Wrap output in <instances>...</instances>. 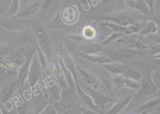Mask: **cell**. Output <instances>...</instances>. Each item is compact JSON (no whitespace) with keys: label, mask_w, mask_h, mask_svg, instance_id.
I'll return each instance as SVG.
<instances>
[{"label":"cell","mask_w":160,"mask_h":114,"mask_svg":"<svg viewBox=\"0 0 160 114\" xmlns=\"http://www.w3.org/2000/svg\"><path fill=\"white\" fill-rule=\"evenodd\" d=\"M125 87L132 89L136 90H140L141 87V82L127 77Z\"/></svg>","instance_id":"35"},{"label":"cell","mask_w":160,"mask_h":114,"mask_svg":"<svg viewBox=\"0 0 160 114\" xmlns=\"http://www.w3.org/2000/svg\"><path fill=\"white\" fill-rule=\"evenodd\" d=\"M41 114H58V112L56 111L53 105H48L43 111L41 112Z\"/></svg>","instance_id":"39"},{"label":"cell","mask_w":160,"mask_h":114,"mask_svg":"<svg viewBox=\"0 0 160 114\" xmlns=\"http://www.w3.org/2000/svg\"><path fill=\"white\" fill-rule=\"evenodd\" d=\"M148 37L154 42L160 44V33H158L157 32L155 34L148 35Z\"/></svg>","instance_id":"40"},{"label":"cell","mask_w":160,"mask_h":114,"mask_svg":"<svg viewBox=\"0 0 160 114\" xmlns=\"http://www.w3.org/2000/svg\"><path fill=\"white\" fill-rule=\"evenodd\" d=\"M101 20L113 22L124 27L129 26L133 23H136L135 19L131 14L124 12L107 16L102 17Z\"/></svg>","instance_id":"2"},{"label":"cell","mask_w":160,"mask_h":114,"mask_svg":"<svg viewBox=\"0 0 160 114\" xmlns=\"http://www.w3.org/2000/svg\"><path fill=\"white\" fill-rule=\"evenodd\" d=\"M102 66L105 69L114 75L124 74L126 70L124 64L120 63L118 61L104 63L102 64Z\"/></svg>","instance_id":"18"},{"label":"cell","mask_w":160,"mask_h":114,"mask_svg":"<svg viewBox=\"0 0 160 114\" xmlns=\"http://www.w3.org/2000/svg\"><path fill=\"white\" fill-rule=\"evenodd\" d=\"M102 27H107L111 28L114 32H122L125 34L126 31V27L120 26L116 23L106 21L103 24H102Z\"/></svg>","instance_id":"28"},{"label":"cell","mask_w":160,"mask_h":114,"mask_svg":"<svg viewBox=\"0 0 160 114\" xmlns=\"http://www.w3.org/2000/svg\"><path fill=\"white\" fill-rule=\"evenodd\" d=\"M58 61L64 73L65 78L69 86V88L72 90H74L75 88H76V85L72 73L65 66L62 58L58 59Z\"/></svg>","instance_id":"16"},{"label":"cell","mask_w":160,"mask_h":114,"mask_svg":"<svg viewBox=\"0 0 160 114\" xmlns=\"http://www.w3.org/2000/svg\"><path fill=\"white\" fill-rule=\"evenodd\" d=\"M141 82V87L140 89L141 94L149 95L154 94L158 90L149 72L148 73L145 77H143Z\"/></svg>","instance_id":"6"},{"label":"cell","mask_w":160,"mask_h":114,"mask_svg":"<svg viewBox=\"0 0 160 114\" xmlns=\"http://www.w3.org/2000/svg\"><path fill=\"white\" fill-rule=\"evenodd\" d=\"M142 27L139 33L144 36H148L158 32L159 28L157 24L152 21H146L142 24Z\"/></svg>","instance_id":"19"},{"label":"cell","mask_w":160,"mask_h":114,"mask_svg":"<svg viewBox=\"0 0 160 114\" xmlns=\"http://www.w3.org/2000/svg\"><path fill=\"white\" fill-rule=\"evenodd\" d=\"M48 105V102L42 94H39L34 98L32 109L35 114H40Z\"/></svg>","instance_id":"17"},{"label":"cell","mask_w":160,"mask_h":114,"mask_svg":"<svg viewBox=\"0 0 160 114\" xmlns=\"http://www.w3.org/2000/svg\"><path fill=\"white\" fill-rule=\"evenodd\" d=\"M160 106V97H158L145 103L143 105L138 107L136 112H143L144 114L148 113L156 110Z\"/></svg>","instance_id":"13"},{"label":"cell","mask_w":160,"mask_h":114,"mask_svg":"<svg viewBox=\"0 0 160 114\" xmlns=\"http://www.w3.org/2000/svg\"><path fill=\"white\" fill-rule=\"evenodd\" d=\"M148 46V50L152 56H154L160 53V44L154 42L149 44Z\"/></svg>","instance_id":"38"},{"label":"cell","mask_w":160,"mask_h":114,"mask_svg":"<svg viewBox=\"0 0 160 114\" xmlns=\"http://www.w3.org/2000/svg\"><path fill=\"white\" fill-rule=\"evenodd\" d=\"M17 86V85L16 83L15 82L12 84H9L3 88L1 93L2 102L5 103L10 99V97L12 95Z\"/></svg>","instance_id":"23"},{"label":"cell","mask_w":160,"mask_h":114,"mask_svg":"<svg viewBox=\"0 0 160 114\" xmlns=\"http://www.w3.org/2000/svg\"><path fill=\"white\" fill-rule=\"evenodd\" d=\"M127 77L124 74H118L114 75L113 77V82L114 86L117 89H120L126 85Z\"/></svg>","instance_id":"26"},{"label":"cell","mask_w":160,"mask_h":114,"mask_svg":"<svg viewBox=\"0 0 160 114\" xmlns=\"http://www.w3.org/2000/svg\"><path fill=\"white\" fill-rule=\"evenodd\" d=\"M52 75L54 78H56L57 81L59 83L62 89H69V86L65 78L64 73L60 65L59 64L58 60L55 61V65L52 71Z\"/></svg>","instance_id":"8"},{"label":"cell","mask_w":160,"mask_h":114,"mask_svg":"<svg viewBox=\"0 0 160 114\" xmlns=\"http://www.w3.org/2000/svg\"><path fill=\"white\" fill-rule=\"evenodd\" d=\"M76 85L78 93L80 97L83 105L85 107V108H88L97 114H103V112H102L94 103L92 98L88 93H86L81 88L79 82L76 83Z\"/></svg>","instance_id":"4"},{"label":"cell","mask_w":160,"mask_h":114,"mask_svg":"<svg viewBox=\"0 0 160 114\" xmlns=\"http://www.w3.org/2000/svg\"><path fill=\"white\" fill-rule=\"evenodd\" d=\"M62 13L68 15V16L62 18L67 23H72L76 20L77 13L76 10L73 8H67L62 12Z\"/></svg>","instance_id":"27"},{"label":"cell","mask_w":160,"mask_h":114,"mask_svg":"<svg viewBox=\"0 0 160 114\" xmlns=\"http://www.w3.org/2000/svg\"><path fill=\"white\" fill-rule=\"evenodd\" d=\"M154 61L158 66H160V58H154Z\"/></svg>","instance_id":"45"},{"label":"cell","mask_w":160,"mask_h":114,"mask_svg":"<svg viewBox=\"0 0 160 114\" xmlns=\"http://www.w3.org/2000/svg\"><path fill=\"white\" fill-rule=\"evenodd\" d=\"M123 34L124 33H122V32H113V33H112L111 35H110L109 37H108L105 41H103L100 44L103 46L110 44L114 42H116L117 40H118L123 35Z\"/></svg>","instance_id":"33"},{"label":"cell","mask_w":160,"mask_h":114,"mask_svg":"<svg viewBox=\"0 0 160 114\" xmlns=\"http://www.w3.org/2000/svg\"><path fill=\"white\" fill-rule=\"evenodd\" d=\"M132 99V96L131 95H127L121 98L118 102H116L115 105L107 112V114H119L128 105Z\"/></svg>","instance_id":"9"},{"label":"cell","mask_w":160,"mask_h":114,"mask_svg":"<svg viewBox=\"0 0 160 114\" xmlns=\"http://www.w3.org/2000/svg\"><path fill=\"white\" fill-rule=\"evenodd\" d=\"M53 106L58 112V114H63L66 111V105L63 101H56L53 103Z\"/></svg>","instance_id":"37"},{"label":"cell","mask_w":160,"mask_h":114,"mask_svg":"<svg viewBox=\"0 0 160 114\" xmlns=\"http://www.w3.org/2000/svg\"><path fill=\"white\" fill-rule=\"evenodd\" d=\"M41 6V3L40 2H36L35 3L28 5L25 7L13 17L16 18L19 17H27L31 16L34 15L38 12Z\"/></svg>","instance_id":"11"},{"label":"cell","mask_w":160,"mask_h":114,"mask_svg":"<svg viewBox=\"0 0 160 114\" xmlns=\"http://www.w3.org/2000/svg\"><path fill=\"white\" fill-rule=\"evenodd\" d=\"M142 27V24H139L137 22L133 23L129 26H126V31L125 34L130 35V34L139 33Z\"/></svg>","instance_id":"32"},{"label":"cell","mask_w":160,"mask_h":114,"mask_svg":"<svg viewBox=\"0 0 160 114\" xmlns=\"http://www.w3.org/2000/svg\"><path fill=\"white\" fill-rule=\"evenodd\" d=\"M79 84L83 90L91 96L94 103L102 112L105 111V106L107 104L117 102L116 100L107 97L103 93L97 91V90L88 86L86 83L85 84L79 82Z\"/></svg>","instance_id":"1"},{"label":"cell","mask_w":160,"mask_h":114,"mask_svg":"<svg viewBox=\"0 0 160 114\" xmlns=\"http://www.w3.org/2000/svg\"><path fill=\"white\" fill-rule=\"evenodd\" d=\"M132 7L140 12L144 16L149 17L152 14L151 10L148 5L146 3L144 0H140L135 2Z\"/></svg>","instance_id":"22"},{"label":"cell","mask_w":160,"mask_h":114,"mask_svg":"<svg viewBox=\"0 0 160 114\" xmlns=\"http://www.w3.org/2000/svg\"><path fill=\"white\" fill-rule=\"evenodd\" d=\"M155 23L157 24L158 28H160V13L155 16Z\"/></svg>","instance_id":"44"},{"label":"cell","mask_w":160,"mask_h":114,"mask_svg":"<svg viewBox=\"0 0 160 114\" xmlns=\"http://www.w3.org/2000/svg\"><path fill=\"white\" fill-rule=\"evenodd\" d=\"M14 17H9L7 16L0 17V25L4 28L9 30H13L18 27L19 23Z\"/></svg>","instance_id":"20"},{"label":"cell","mask_w":160,"mask_h":114,"mask_svg":"<svg viewBox=\"0 0 160 114\" xmlns=\"http://www.w3.org/2000/svg\"><path fill=\"white\" fill-rule=\"evenodd\" d=\"M124 74L127 78L134 79L140 82H141L143 78L142 74L134 68H129L126 69Z\"/></svg>","instance_id":"24"},{"label":"cell","mask_w":160,"mask_h":114,"mask_svg":"<svg viewBox=\"0 0 160 114\" xmlns=\"http://www.w3.org/2000/svg\"><path fill=\"white\" fill-rule=\"evenodd\" d=\"M62 59H63V62L64 64L66 66L68 69L71 71L73 76L74 78L75 81L76 83H78V79L77 73L76 70L75 66L74 63L73 62L71 57H70L69 53H67V50H64V52H62Z\"/></svg>","instance_id":"21"},{"label":"cell","mask_w":160,"mask_h":114,"mask_svg":"<svg viewBox=\"0 0 160 114\" xmlns=\"http://www.w3.org/2000/svg\"><path fill=\"white\" fill-rule=\"evenodd\" d=\"M48 91L51 97L56 102L61 100L62 94L60 88L57 84L54 83L50 85L48 88Z\"/></svg>","instance_id":"25"},{"label":"cell","mask_w":160,"mask_h":114,"mask_svg":"<svg viewBox=\"0 0 160 114\" xmlns=\"http://www.w3.org/2000/svg\"><path fill=\"white\" fill-rule=\"evenodd\" d=\"M78 72L86 84L90 85L93 88L97 90L101 87L100 82L90 73L82 68H78Z\"/></svg>","instance_id":"12"},{"label":"cell","mask_w":160,"mask_h":114,"mask_svg":"<svg viewBox=\"0 0 160 114\" xmlns=\"http://www.w3.org/2000/svg\"><path fill=\"white\" fill-rule=\"evenodd\" d=\"M54 0H44L43 4V9L47 10L53 4Z\"/></svg>","instance_id":"41"},{"label":"cell","mask_w":160,"mask_h":114,"mask_svg":"<svg viewBox=\"0 0 160 114\" xmlns=\"http://www.w3.org/2000/svg\"><path fill=\"white\" fill-rule=\"evenodd\" d=\"M64 42L67 48L72 52L76 51L77 49H78L79 48V46L77 42L71 40L68 37V38L64 39Z\"/></svg>","instance_id":"36"},{"label":"cell","mask_w":160,"mask_h":114,"mask_svg":"<svg viewBox=\"0 0 160 114\" xmlns=\"http://www.w3.org/2000/svg\"><path fill=\"white\" fill-rule=\"evenodd\" d=\"M153 57L154 58H160V53H159V54L153 56Z\"/></svg>","instance_id":"46"},{"label":"cell","mask_w":160,"mask_h":114,"mask_svg":"<svg viewBox=\"0 0 160 114\" xmlns=\"http://www.w3.org/2000/svg\"><path fill=\"white\" fill-rule=\"evenodd\" d=\"M139 1H140V0H134V1L135 2H137Z\"/></svg>","instance_id":"47"},{"label":"cell","mask_w":160,"mask_h":114,"mask_svg":"<svg viewBox=\"0 0 160 114\" xmlns=\"http://www.w3.org/2000/svg\"><path fill=\"white\" fill-rule=\"evenodd\" d=\"M144 1L148 5L150 9H151L152 12L153 13V12H154V6L155 0H144Z\"/></svg>","instance_id":"42"},{"label":"cell","mask_w":160,"mask_h":114,"mask_svg":"<svg viewBox=\"0 0 160 114\" xmlns=\"http://www.w3.org/2000/svg\"><path fill=\"white\" fill-rule=\"evenodd\" d=\"M38 44L47 57L48 59H51L54 56L53 44L47 33L41 31L39 32Z\"/></svg>","instance_id":"5"},{"label":"cell","mask_w":160,"mask_h":114,"mask_svg":"<svg viewBox=\"0 0 160 114\" xmlns=\"http://www.w3.org/2000/svg\"><path fill=\"white\" fill-rule=\"evenodd\" d=\"M78 55L84 58L95 63L104 64V63L116 61L110 57H106L105 56H98V55H93V54L88 55V54H84L80 52H78Z\"/></svg>","instance_id":"15"},{"label":"cell","mask_w":160,"mask_h":114,"mask_svg":"<svg viewBox=\"0 0 160 114\" xmlns=\"http://www.w3.org/2000/svg\"><path fill=\"white\" fill-rule=\"evenodd\" d=\"M32 57V55H31L28 58L26 62L20 67L17 79L15 81L17 86L24 84L25 80L28 78Z\"/></svg>","instance_id":"10"},{"label":"cell","mask_w":160,"mask_h":114,"mask_svg":"<svg viewBox=\"0 0 160 114\" xmlns=\"http://www.w3.org/2000/svg\"><path fill=\"white\" fill-rule=\"evenodd\" d=\"M10 35L14 42L22 44L30 42L33 37L32 31L30 29L12 33Z\"/></svg>","instance_id":"7"},{"label":"cell","mask_w":160,"mask_h":114,"mask_svg":"<svg viewBox=\"0 0 160 114\" xmlns=\"http://www.w3.org/2000/svg\"><path fill=\"white\" fill-rule=\"evenodd\" d=\"M40 62L38 57L35 56L32 57L31 63L29 73L28 76V81L31 87H33L36 84L42 80V74L40 69Z\"/></svg>","instance_id":"3"},{"label":"cell","mask_w":160,"mask_h":114,"mask_svg":"<svg viewBox=\"0 0 160 114\" xmlns=\"http://www.w3.org/2000/svg\"><path fill=\"white\" fill-rule=\"evenodd\" d=\"M36 49H37V53H38V59L41 66L43 68L46 69L47 67L48 58L43 51L40 47L39 45L37 43L36 46Z\"/></svg>","instance_id":"31"},{"label":"cell","mask_w":160,"mask_h":114,"mask_svg":"<svg viewBox=\"0 0 160 114\" xmlns=\"http://www.w3.org/2000/svg\"><path fill=\"white\" fill-rule=\"evenodd\" d=\"M103 46L101 44L88 43L79 47L78 51L84 54L92 55L101 52L103 49Z\"/></svg>","instance_id":"14"},{"label":"cell","mask_w":160,"mask_h":114,"mask_svg":"<svg viewBox=\"0 0 160 114\" xmlns=\"http://www.w3.org/2000/svg\"><path fill=\"white\" fill-rule=\"evenodd\" d=\"M20 0H12L11 7L8 11L6 16L9 17H13L19 11Z\"/></svg>","instance_id":"30"},{"label":"cell","mask_w":160,"mask_h":114,"mask_svg":"<svg viewBox=\"0 0 160 114\" xmlns=\"http://www.w3.org/2000/svg\"><path fill=\"white\" fill-rule=\"evenodd\" d=\"M68 37L76 42H81L84 39V37H81L80 36H78V35H71V36H68Z\"/></svg>","instance_id":"43"},{"label":"cell","mask_w":160,"mask_h":114,"mask_svg":"<svg viewBox=\"0 0 160 114\" xmlns=\"http://www.w3.org/2000/svg\"><path fill=\"white\" fill-rule=\"evenodd\" d=\"M16 49L15 47L11 46H1L0 49V57H5L10 56Z\"/></svg>","instance_id":"34"},{"label":"cell","mask_w":160,"mask_h":114,"mask_svg":"<svg viewBox=\"0 0 160 114\" xmlns=\"http://www.w3.org/2000/svg\"><path fill=\"white\" fill-rule=\"evenodd\" d=\"M82 36L87 40H92L96 37V30L91 26H86L82 30Z\"/></svg>","instance_id":"29"}]
</instances>
